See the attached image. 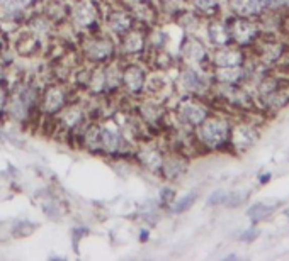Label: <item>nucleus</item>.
Returning <instances> with one entry per match:
<instances>
[{
	"label": "nucleus",
	"mask_w": 289,
	"mask_h": 261,
	"mask_svg": "<svg viewBox=\"0 0 289 261\" xmlns=\"http://www.w3.org/2000/svg\"><path fill=\"white\" fill-rule=\"evenodd\" d=\"M259 234H260V229L257 227V224H252L249 229H245V231L242 232L238 239L243 241V242H252V241H255L257 237H259Z\"/></svg>",
	"instance_id": "obj_31"
},
{
	"label": "nucleus",
	"mask_w": 289,
	"mask_h": 261,
	"mask_svg": "<svg viewBox=\"0 0 289 261\" xmlns=\"http://www.w3.org/2000/svg\"><path fill=\"white\" fill-rule=\"evenodd\" d=\"M118 43V58L121 61L126 59H141L145 61L148 53V27L136 26L135 29L128 31L121 38L116 39Z\"/></svg>",
	"instance_id": "obj_12"
},
{
	"label": "nucleus",
	"mask_w": 289,
	"mask_h": 261,
	"mask_svg": "<svg viewBox=\"0 0 289 261\" xmlns=\"http://www.w3.org/2000/svg\"><path fill=\"white\" fill-rule=\"evenodd\" d=\"M267 12L286 16V14H289V0H269Z\"/></svg>",
	"instance_id": "obj_29"
},
{
	"label": "nucleus",
	"mask_w": 289,
	"mask_h": 261,
	"mask_svg": "<svg viewBox=\"0 0 289 261\" xmlns=\"http://www.w3.org/2000/svg\"><path fill=\"white\" fill-rule=\"evenodd\" d=\"M260 114H277L289 105V78L281 75V81L276 89L255 97Z\"/></svg>",
	"instance_id": "obj_17"
},
{
	"label": "nucleus",
	"mask_w": 289,
	"mask_h": 261,
	"mask_svg": "<svg viewBox=\"0 0 289 261\" xmlns=\"http://www.w3.org/2000/svg\"><path fill=\"white\" fill-rule=\"evenodd\" d=\"M9 92H11V85H9L7 81H0V121L6 119Z\"/></svg>",
	"instance_id": "obj_28"
},
{
	"label": "nucleus",
	"mask_w": 289,
	"mask_h": 261,
	"mask_svg": "<svg viewBox=\"0 0 289 261\" xmlns=\"http://www.w3.org/2000/svg\"><path fill=\"white\" fill-rule=\"evenodd\" d=\"M249 58V51L238 46H224V48L211 49L209 53V70L211 68H226V66H243Z\"/></svg>",
	"instance_id": "obj_18"
},
{
	"label": "nucleus",
	"mask_w": 289,
	"mask_h": 261,
	"mask_svg": "<svg viewBox=\"0 0 289 261\" xmlns=\"http://www.w3.org/2000/svg\"><path fill=\"white\" fill-rule=\"evenodd\" d=\"M73 86L68 81H51L48 85H43L41 90V100H39V112L41 117L53 121L68 104L72 102Z\"/></svg>",
	"instance_id": "obj_7"
},
{
	"label": "nucleus",
	"mask_w": 289,
	"mask_h": 261,
	"mask_svg": "<svg viewBox=\"0 0 289 261\" xmlns=\"http://www.w3.org/2000/svg\"><path fill=\"white\" fill-rule=\"evenodd\" d=\"M226 7L233 16L260 19L269 7V0H226Z\"/></svg>",
	"instance_id": "obj_21"
},
{
	"label": "nucleus",
	"mask_w": 289,
	"mask_h": 261,
	"mask_svg": "<svg viewBox=\"0 0 289 261\" xmlns=\"http://www.w3.org/2000/svg\"><path fill=\"white\" fill-rule=\"evenodd\" d=\"M150 68L141 59H126L121 68V90L130 99H141L146 94Z\"/></svg>",
	"instance_id": "obj_8"
},
{
	"label": "nucleus",
	"mask_w": 289,
	"mask_h": 261,
	"mask_svg": "<svg viewBox=\"0 0 289 261\" xmlns=\"http://www.w3.org/2000/svg\"><path fill=\"white\" fill-rule=\"evenodd\" d=\"M131 158L135 159L143 170L151 173V175L160 177L163 158H165V151L160 148L157 143H153L151 139H148V141H141V143L136 144Z\"/></svg>",
	"instance_id": "obj_15"
},
{
	"label": "nucleus",
	"mask_w": 289,
	"mask_h": 261,
	"mask_svg": "<svg viewBox=\"0 0 289 261\" xmlns=\"http://www.w3.org/2000/svg\"><path fill=\"white\" fill-rule=\"evenodd\" d=\"M286 217L289 219V210H287V212H286Z\"/></svg>",
	"instance_id": "obj_33"
},
{
	"label": "nucleus",
	"mask_w": 289,
	"mask_h": 261,
	"mask_svg": "<svg viewBox=\"0 0 289 261\" xmlns=\"http://www.w3.org/2000/svg\"><path fill=\"white\" fill-rule=\"evenodd\" d=\"M41 90H43V85L34 80H21L11 85L6 119L19 127L33 124L34 119L41 117Z\"/></svg>",
	"instance_id": "obj_1"
},
{
	"label": "nucleus",
	"mask_w": 289,
	"mask_h": 261,
	"mask_svg": "<svg viewBox=\"0 0 289 261\" xmlns=\"http://www.w3.org/2000/svg\"><path fill=\"white\" fill-rule=\"evenodd\" d=\"M209 53L211 48L203 39L197 38L194 33H184L177 58H181L182 65L203 66L209 70Z\"/></svg>",
	"instance_id": "obj_13"
},
{
	"label": "nucleus",
	"mask_w": 289,
	"mask_h": 261,
	"mask_svg": "<svg viewBox=\"0 0 289 261\" xmlns=\"http://www.w3.org/2000/svg\"><path fill=\"white\" fill-rule=\"evenodd\" d=\"M213 105L206 97H196V95H181L177 105L174 109V117L177 126L194 131L201 122H204L213 114Z\"/></svg>",
	"instance_id": "obj_6"
},
{
	"label": "nucleus",
	"mask_w": 289,
	"mask_h": 261,
	"mask_svg": "<svg viewBox=\"0 0 289 261\" xmlns=\"http://www.w3.org/2000/svg\"><path fill=\"white\" fill-rule=\"evenodd\" d=\"M228 26H230V34L233 44L243 49H252L254 44L260 39V36L264 34L262 26H260L259 19H250V17H242V16H233L226 17Z\"/></svg>",
	"instance_id": "obj_11"
},
{
	"label": "nucleus",
	"mask_w": 289,
	"mask_h": 261,
	"mask_svg": "<svg viewBox=\"0 0 289 261\" xmlns=\"http://www.w3.org/2000/svg\"><path fill=\"white\" fill-rule=\"evenodd\" d=\"M213 85H245V68L243 66H226L211 68Z\"/></svg>",
	"instance_id": "obj_22"
},
{
	"label": "nucleus",
	"mask_w": 289,
	"mask_h": 261,
	"mask_svg": "<svg viewBox=\"0 0 289 261\" xmlns=\"http://www.w3.org/2000/svg\"><path fill=\"white\" fill-rule=\"evenodd\" d=\"M232 117L224 112H213L194 131V141L201 151L224 153L232 149Z\"/></svg>",
	"instance_id": "obj_2"
},
{
	"label": "nucleus",
	"mask_w": 289,
	"mask_h": 261,
	"mask_svg": "<svg viewBox=\"0 0 289 261\" xmlns=\"http://www.w3.org/2000/svg\"><path fill=\"white\" fill-rule=\"evenodd\" d=\"M187 166H189V158L186 154L179 153V151H168L165 153L160 178L168 183L177 182L186 175Z\"/></svg>",
	"instance_id": "obj_20"
},
{
	"label": "nucleus",
	"mask_w": 289,
	"mask_h": 261,
	"mask_svg": "<svg viewBox=\"0 0 289 261\" xmlns=\"http://www.w3.org/2000/svg\"><path fill=\"white\" fill-rule=\"evenodd\" d=\"M187 6L204 22L209 19H214V17H219L223 11L221 0H187Z\"/></svg>",
	"instance_id": "obj_23"
},
{
	"label": "nucleus",
	"mask_w": 289,
	"mask_h": 261,
	"mask_svg": "<svg viewBox=\"0 0 289 261\" xmlns=\"http://www.w3.org/2000/svg\"><path fill=\"white\" fill-rule=\"evenodd\" d=\"M177 85L184 95H196V97H209L213 90V78L208 68L184 65L179 71Z\"/></svg>",
	"instance_id": "obj_9"
},
{
	"label": "nucleus",
	"mask_w": 289,
	"mask_h": 261,
	"mask_svg": "<svg viewBox=\"0 0 289 261\" xmlns=\"http://www.w3.org/2000/svg\"><path fill=\"white\" fill-rule=\"evenodd\" d=\"M79 53L85 65H107V63H111L118 58L116 38H112L105 31L94 34H84L80 36Z\"/></svg>",
	"instance_id": "obj_3"
},
{
	"label": "nucleus",
	"mask_w": 289,
	"mask_h": 261,
	"mask_svg": "<svg viewBox=\"0 0 289 261\" xmlns=\"http://www.w3.org/2000/svg\"><path fill=\"white\" fill-rule=\"evenodd\" d=\"M136 26H140L138 19H136L131 9L125 4H109L107 7H104L102 27L105 33L111 34L112 38H121L123 34L135 29Z\"/></svg>",
	"instance_id": "obj_10"
},
{
	"label": "nucleus",
	"mask_w": 289,
	"mask_h": 261,
	"mask_svg": "<svg viewBox=\"0 0 289 261\" xmlns=\"http://www.w3.org/2000/svg\"><path fill=\"white\" fill-rule=\"evenodd\" d=\"M224 199H226V192L216 190V192H213V194L208 197V205H211V207H223Z\"/></svg>",
	"instance_id": "obj_30"
},
{
	"label": "nucleus",
	"mask_w": 289,
	"mask_h": 261,
	"mask_svg": "<svg viewBox=\"0 0 289 261\" xmlns=\"http://www.w3.org/2000/svg\"><path fill=\"white\" fill-rule=\"evenodd\" d=\"M270 177H272V175H270V173H265V175H260V177H259V182L264 185V183H267V182L270 180Z\"/></svg>",
	"instance_id": "obj_32"
},
{
	"label": "nucleus",
	"mask_w": 289,
	"mask_h": 261,
	"mask_svg": "<svg viewBox=\"0 0 289 261\" xmlns=\"http://www.w3.org/2000/svg\"><path fill=\"white\" fill-rule=\"evenodd\" d=\"M39 9V0H2L0 2V22L21 27L31 12Z\"/></svg>",
	"instance_id": "obj_16"
},
{
	"label": "nucleus",
	"mask_w": 289,
	"mask_h": 261,
	"mask_svg": "<svg viewBox=\"0 0 289 261\" xmlns=\"http://www.w3.org/2000/svg\"><path fill=\"white\" fill-rule=\"evenodd\" d=\"M277 202H270V200H262V202H255L247 209V216H249L252 224H260L265 219H269L276 212Z\"/></svg>",
	"instance_id": "obj_24"
},
{
	"label": "nucleus",
	"mask_w": 289,
	"mask_h": 261,
	"mask_svg": "<svg viewBox=\"0 0 289 261\" xmlns=\"http://www.w3.org/2000/svg\"><path fill=\"white\" fill-rule=\"evenodd\" d=\"M0 2H2V0H0Z\"/></svg>",
	"instance_id": "obj_34"
},
{
	"label": "nucleus",
	"mask_w": 289,
	"mask_h": 261,
	"mask_svg": "<svg viewBox=\"0 0 289 261\" xmlns=\"http://www.w3.org/2000/svg\"><path fill=\"white\" fill-rule=\"evenodd\" d=\"M204 31H206V43H208L211 49L224 48V46L233 44L228 21L223 19L221 16L206 21L204 22Z\"/></svg>",
	"instance_id": "obj_19"
},
{
	"label": "nucleus",
	"mask_w": 289,
	"mask_h": 261,
	"mask_svg": "<svg viewBox=\"0 0 289 261\" xmlns=\"http://www.w3.org/2000/svg\"><path fill=\"white\" fill-rule=\"evenodd\" d=\"M51 122L54 124V129L67 139L79 141L84 127L90 122L89 105L82 99H73Z\"/></svg>",
	"instance_id": "obj_5"
},
{
	"label": "nucleus",
	"mask_w": 289,
	"mask_h": 261,
	"mask_svg": "<svg viewBox=\"0 0 289 261\" xmlns=\"http://www.w3.org/2000/svg\"><path fill=\"white\" fill-rule=\"evenodd\" d=\"M177 199V192L174 187L170 185H163L162 189L158 190V204H160V207L162 209H168L170 207V204L174 202V200Z\"/></svg>",
	"instance_id": "obj_26"
},
{
	"label": "nucleus",
	"mask_w": 289,
	"mask_h": 261,
	"mask_svg": "<svg viewBox=\"0 0 289 261\" xmlns=\"http://www.w3.org/2000/svg\"><path fill=\"white\" fill-rule=\"evenodd\" d=\"M260 137V129L252 117H238L232 124V149L233 153H247Z\"/></svg>",
	"instance_id": "obj_14"
},
{
	"label": "nucleus",
	"mask_w": 289,
	"mask_h": 261,
	"mask_svg": "<svg viewBox=\"0 0 289 261\" xmlns=\"http://www.w3.org/2000/svg\"><path fill=\"white\" fill-rule=\"evenodd\" d=\"M247 192H242V190H233V192H226V199H224V205L223 207H228V209H235L238 205L245 204L247 202Z\"/></svg>",
	"instance_id": "obj_27"
},
{
	"label": "nucleus",
	"mask_w": 289,
	"mask_h": 261,
	"mask_svg": "<svg viewBox=\"0 0 289 261\" xmlns=\"http://www.w3.org/2000/svg\"><path fill=\"white\" fill-rule=\"evenodd\" d=\"M197 200V192H187V194H184L182 197H177L176 200L170 204V207H168V210H170L172 214H182V212H187L192 205L196 204Z\"/></svg>",
	"instance_id": "obj_25"
},
{
	"label": "nucleus",
	"mask_w": 289,
	"mask_h": 261,
	"mask_svg": "<svg viewBox=\"0 0 289 261\" xmlns=\"http://www.w3.org/2000/svg\"><path fill=\"white\" fill-rule=\"evenodd\" d=\"M104 7L99 0H72L68 12V26L73 33L84 36L104 31Z\"/></svg>",
	"instance_id": "obj_4"
}]
</instances>
